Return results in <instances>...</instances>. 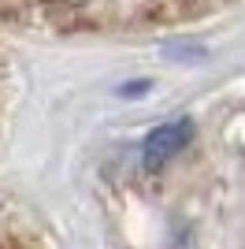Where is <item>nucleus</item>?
Returning <instances> with one entry per match:
<instances>
[{"label":"nucleus","instance_id":"obj_1","mask_svg":"<svg viewBox=\"0 0 245 249\" xmlns=\"http://www.w3.org/2000/svg\"><path fill=\"white\" fill-rule=\"evenodd\" d=\"M193 142V119H175V123H160L156 130H149V138L141 142V160L149 171L163 167L167 160L182 153Z\"/></svg>","mask_w":245,"mask_h":249}]
</instances>
